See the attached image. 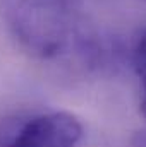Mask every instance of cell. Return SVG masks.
I'll list each match as a JSON object with an SVG mask.
<instances>
[{"instance_id":"cell-1","label":"cell","mask_w":146,"mask_h":147,"mask_svg":"<svg viewBox=\"0 0 146 147\" xmlns=\"http://www.w3.org/2000/svg\"><path fill=\"white\" fill-rule=\"evenodd\" d=\"M2 9L12 36L33 57H59L76 38L72 0H2Z\"/></svg>"},{"instance_id":"cell-2","label":"cell","mask_w":146,"mask_h":147,"mask_svg":"<svg viewBox=\"0 0 146 147\" xmlns=\"http://www.w3.org/2000/svg\"><path fill=\"white\" fill-rule=\"evenodd\" d=\"M83 123L69 111H48L29 118L12 137L9 147H76Z\"/></svg>"},{"instance_id":"cell-3","label":"cell","mask_w":146,"mask_h":147,"mask_svg":"<svg viewBox=\"0 0 146 147\" xmlns=\"http://www.w3.org/2000/svg\"><path fill=\"white\" fill-rule=\"evenodd\" d=\"M132 67L136 77L139 80V91H141V98H139V111L146 120V29L138 36L134 48H132Z\"/></svg>"},{"instance_id":"cell-4","label":"cell","mask_w":146,"mask_h":147,"mask_svg":"<svg viewBox=\"0 0 146 147\" xmlns=\"http://www.w3.org/2000/svg\"><path fill=\"white\" fill-rule=\"evenodd\" d=\"M145 2H146V0H145Z\"/></svg>"}]
</instances>
